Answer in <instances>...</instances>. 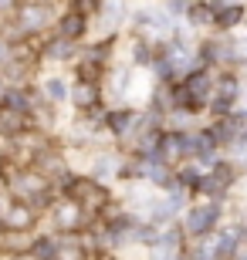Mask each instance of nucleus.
<instances>
[{
	"label": "nucleus",
	"mask_w": 247,
	"mask_h": 260,
	"mask_svg": "<svg viewBox=\"0 0 247 260\" xmlns=\"http://www.w3.org/2000/svg\"><path fill=\"white\" fill-rule=\"evenodd\" d=\"M220 216V206L217 203H210V206H197V210L190 213V220H186V230L190 233H207L213 223H217Z\"/></svg>",
	"instance_id": "f257e3e1"
},
{
	"label": "nucleus",
	"mask_w": 247,
	"mask_h": 260,
	"mask_svg": "<svg viewBox=\"0 0 247 260\" xmlns=\"http://www.w3.org/2000/svg\"><path fill=\"white\" fill-rule=\"evenodd\" d=\"M234 250H237V230L220 233V240H217V257H230Z\"/></svg>",
	"instance_id": "f03ea898"
},
{
	"label": "nucleus",
	"mask_w": 247,
	"mask_h": 260,
	"mask_svg": "<svg viewBox=\"0 0 247 260\" xmlns=\"http://www.w3.org/2000/svg\"><path fill=\"white\" fill-rule=\"evenodd\" d=\"M244 17V7H234V4H220V24L224 27H230V24H237V20Z\"/></svg>",
	"instance_id": "7ed1b4c3"
},
{
	"label": "nucleus",
	"mask_w": 247,
	"mask_h": 260,
	"mask_svg": "<svg viewBox=\"0 0 247 260\" xmlns=\"http://www.w3.org/2000/svg\"><path fill=\"white\" fill-rule=\"evenodd\" d=\"M207 88H210V78L203 75V71H197V75L190 78V91H193V95H203Z\"/></svg>",
	"instance_id": "20e7f679"
},
{
	"label": "nucleus",
	"mask_w": 247,
	"mask_h": 260,
	"mask_svg": "<svg viewBox=\"0 0 247 260\" xmlns=\"http://www.w3.org/2000/svg\"><path fill=\"white\" fill-rule=\"evenodd\" d=\"M48 95L54 98V102H61V98L68 95V88H65V81H58V78H51V81H48Z\"/></svg>",
	"instance_id": "39448f33"
},
{
	"label": "nucleus",
	"mask_w": 247,
	"mask_h": 260,
	"mask_svg": "<svg viewBox=\"0 0 247 260\" xmlns=\"http://www.w3.org/2000/svg\"><path fill=\"white\" fill-rule=\"evenodd\" d=\"M17 128V115L14 112H0V132H14Z\"/></svg>",
	"instance_id": "423d86ee"
},
{
	"label": "nucleus",
	"mask_w": 247,
	"mask_h": 260,
	"mask_svg": "<svg viewBox=\"0 0 247 260\" xmlns=\"http://www.w3.org/2000/svg\"><path fill=\"white\" fill-rule=\"evenodd\" d=\"M65 34H81V17H68L65 20Z\"/></svg>",
	"instance_id": "0eeeda50"
},
{
	"label": "nucleus",
	"mask_w": 247,
	"mask_h": 260,
	"mask_svg": "<svg viewBox=\"0 0 247 260\" xmlns=\"http://www.w3.org/2000/svg\"><path fill=\"white\" fill-rule=\"evenodd\" d=\"M112 128L125 132V128H129V115H112Z\"/></svg>",
	"instance_id": "6e6552de"
},
{
	"label": "nucleus",
	"mask_w": 247,
	"mask_h": 260,
	"mask_svg": "<svg viewBox=\"0 0 247 260\" xmlns=\"http://www.w3.org/2000/svg\"><path fill=\"white\" fill-rule=\"evenodd\" d=\"M78 102L88 105V102H92V88H78Z\"/></svg>",
	"instance_id": "1a4fd4ad"
},
{
	"label": "nucleus",
	"mask_w": 247,
	"mask_h": 260,
	"mask_svg": "<svg viewBox=\"0 0 247 260\" xmlns=\"http://www.w3.org/2000/svg\"><path fill=\"white\" fill-rule=\"evenodd\" d=\"M0 58H4V44H0Z\"/></svg>",
	"instance_id": "9d476101"
}]
</instances>
